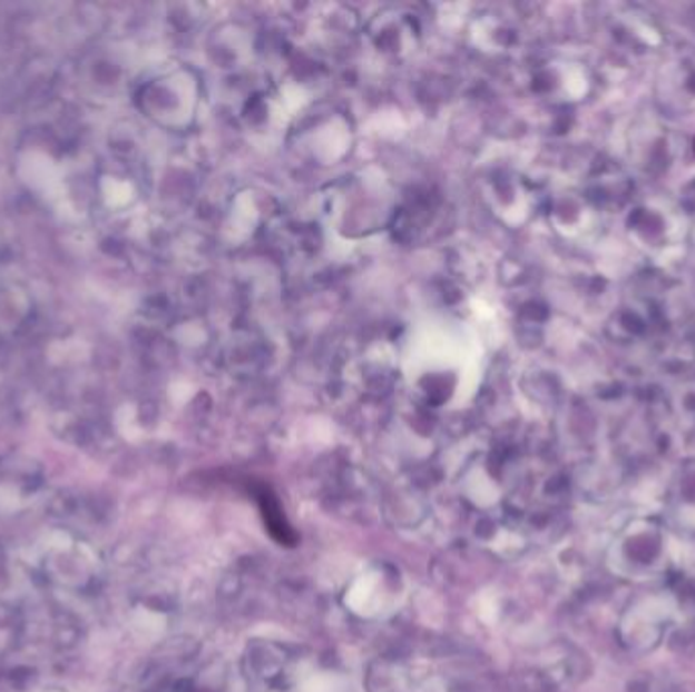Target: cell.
I'll return each mask as SVG.
<instances>
[{"instance_id":"6da1fadb","label":"cell","mask_w":695,"mask_h":692,"mask_svg":"<svg viewBox=\"0 0 695 692\" xmlns=\"http://www.w3.org/2000/svg\"><path fill=\"white\" fill-rule=\"evenodd\" d=\"M663 83L667 100L682 106L684 110H695V56L675 61Z\"/></svg>"}]
</instances>
